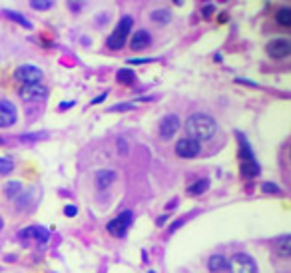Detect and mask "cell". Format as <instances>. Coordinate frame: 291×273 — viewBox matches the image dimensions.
Returning a JSON list of instances; mask_svg holds the SVG:
<instances>
[{"label": "cell", "instance_id": "obj_1", "mask_svg": "<svg viewBox=\"0 0 291 273\" xmlns=\"http://www.w3.org/2000/svg\"><path fill=\"white\" fill-rule=\"evenodd\" d=\"M218 130V124L212 116L208 114H194L188 118L186 122V132L188 136L198 140V142H204V140H212L214 134Z\"/></svg>", "mask_w": 291, "mask_h": 273}, {"label": "cell", "instance_id": "obj_2", "mask_svg": "<svg viewBox=\"0 0 291 273\" xmlns=\"http://www.w3.org/2000/svg\"><path fill=\"white\" fill-rule=\"evenodd\" d=\"M238 140H240V156H242V176L246 180H252V178L260 176V164L254 158V152H252L248 140L242 134H238Z\"/></svg>", "mask_w": 291, "mask_h": 273}, {"label": "cell", "instance_id": "obj_3", "mask_svg": "<svg viewBox=\"0 0 291 273\" xmlns=\"http://www.w3.org/2000/svg\"><path fill=\"white\" fill-rule=\"evenodd\" d=\"M132 24H134L132 16H124V18L118 22V26L114 28V32L108 36V48L120 50V48L126 44V40H128V36H130V32H132Z\"/></svg>", "mask_w": 291, "mask_h": 273}, {"label": "cell", "instance_id": "obj_4", "mask_svg": "<svg viewBox=\"0 0 291 273\" xmlns=\"http://www.w3.org/2000/svg\"><path fill=\"white\" fill-rule=\"evenodd\" d=\"M228 270L230 273H258V266L248 254H236L228 262Z\"/></svg>", "mask_w": 291, "mask_h": 273}, {"label": "cell", "instance_id": "obj_5", "mask_svg": "<svg viewBox=\"0 0 291 273\" xmlns=\"http://www.w3.org/2000/svg\"><path fill=\"white\" fill-rule=\"evenodd\" d=\"M132 220H134L132 212H122L118 218H114V220L108 224V232H110L112 236H116V238H124V236L128 234L130 226H132Z\"/></svg>", "mask_w": 291, "mask_h": 273}, {"label": "cell", "instance_id": "obj_6", "mask_svg": "<svg viewBox=\"0 0 291 273\" xmlns=\"http://www.w3.org/2000/svg\"><path fill=\"white\" fill-rule=\"evenodd\" d=\"M14 78L20 82V84H36L42 80V70L32 66V64H24L20 68H16L14 72Z\"/></svg>", "mask_w": 291, "mask_h": 273}, {"label": "cell", "instance_id": "obj_7", "mask_svg": "<svg viewBox=\"0 0 291 273\" xmlns=\"http://www.w3.org/2000/svg\"><path fill=\"white\" fill-rule=\"evenodd\" d=\"M200 152H202V146H200V142L194 140V138H184V140H180V142L176 144V154H178L180 158L192 160V158H196Z\"/></svg>", "mask_w": 291, "mask_h": 273}, {"label": "cell", "instance_id": "obj_8", "mask_svg": "<svg viewBox=\"0 0 291 273\" xmlns=\"http://www.w3.org/2000/svg\"><path fill=\"white\" fill-rule=\"evenodd\" d=\"M20 96L26 102H36V100H44L48 96V90L44 84L36 82V84H22L20 88Z\"/></svg>", "mask_w": 291, "mask_h": 273}, {"label": "cell", "instance_id": "obj_9", "mask_svg": "<svg viewBox=\"0 0 291 273\" xmlns=\"http://www.w3.org/2000/svg\"><path fill=\"white\" fill-rule=\"evenodd\" d=\"M268 54L272 56V58H276V60H284V58H288L291 54V42L288 38H276V40H272L270 44H268Z\"/></svg>", "mask_w": 291, "mask_h": 273}, {"label": "cell", "instance_id": "obj_10", "mask_svg": "<svg viewBox=\"0 0 291 273\" xmlns=\"http://www.w3.org/2000/svg\"><path fill=\"white\" fill-rule=\"evenodd\" d=\"M16 106L8 100H0V128H8L16 122Z\"/></svg>", "mask_w": 291, "mask_h": 273}, {"label": "cell", "instance_id": "obj_11", "mask_svg": "<svg viewBox=\"0 0 291 273\" xmlns=\"http://www.w3.org/2000/svg\"><path fill=\"white\" fill-rule=\"evenodd\" d=\"M178 130H180V118H178V116H174V114L166 116V118L160 122V136L164 138V140L174 138Z\"/></svg>", "mask_w": 291, "mask_h": 273}, {"label": "cell", "instance_id": "obj_12", "mask_svg": "<svg viewBox=\"0 0 291 273\" xmlns=\"http://www.w3.org/2000/svg\"><path fill=\"white\" fill-rule=\"evenodd\" d=\"M20 238L32 240V242H38V244H44V242H48V232L44 228H40V226H32V228H26L20 234Z\"/></svg>", "mask_w": 291, "mask_h": 273}, {"label": "cell", "instance_id": "obj_13", "mask_svg": "<svg viewBox=\"0 0 291 273\" xmlns=\"http://www.w3.org/2000/svg\"><path fill=\"white\" fill-rule=\"evenodd\" d=\"M152 44V36H150V32H146V30H138L136 34H132V40H130V46H132V50H144Z\"/></svg>", "mask_w": 291, "mask_h": 273}, {"label": "cell", "instance_id": "obj_14", "mask_svg": "<svg viewBox=\"0 0 291 273\" xmlns=\"http://www.w3.org/2000/svg\"><path fill=\"white\" fill-rule=\"evenodd\" d=\"M114 182H116V172H112V170H102V172L96 174V184H98L100 190L110 188Z\"/></svg>", "mask_w": 291, "mask_h": 273}, {"label": "cell", "instance_id": "obj_15", "mask_svg": "<svg viewBox=\"0 0 291 273\" xmlns=\"http://www.w3.org/2000/svg\"><path fill=\"white\" fill-rule=\"evenodd\" d=\"M208 268H210V272L212 273H222L228 270V260L224 258V256H212L210 258V262H208Z\"/></svg>", "mask_w": 291, "mask_h": 273}, {"label": "cell", "instance_id": "obj_16", "mask_svg": "<svg viewBox=\"0 0 291 273\" xmlns=\"http://www.w3.org/2000/svg\"><path fill=\"white\" fill-rule=\"evenodd\" d=\"M276 250H278V254H280L282 258H290L291 256V238L290 236H284L282 240H278Z\"/></svg>", "mask_w": 291, "mask_h": 273}, {"label": "cell", "instance_id": "obj_17", "mask_svg": "<svg viewBox=\"0 0 291 273\" xmlns=\"http://www.w3.org/2000/svg\"><path fill=\"white\" fill-rule=\"evenodd\" d=\"M208 188H210V182H208V180H198L196 184H192V186L188 188V194H190V196H202Z\"/></svg>", "mask_w": 291, "mask_h": 273}, {"label": "cell", "instance_id": "obj_18", "mask_svg": "<svg viewBox=\"0 0 291 273\" xmlns=\"http://www.w3.org/2000/svg\"><path fill=\"white\" fill-rule=\"evenodd\" d=\"M116 78H118L120 84H132V82L136 80V74H134L130 68H122V70H118Z\"/></svg>", "mask_w": 291, "mask_h": 273}, {"label": "cell", "instance_id": "obj_19", "mask_svg": "<svg viewBox=\"0 0 291 273\" xmlns=\"http://www.w3.org/2000/svg\"><path fill=\"white\" fill-rule=\"evenodd\" d=\"M4 16L6 18H10L12 22H16V24H22L24 28H32V24L22 16V14H18V12H12V10H4Z\"/></svg>", "mask_w": 291, "mask_h": 273}, {"label": "cell", "instance_id": "obj_20", "mask_svg": "<svg viewBox=\"0 0 291 273\" xmlns=\"http://www.w3.org/2000/svg\"><path fill=\"white\" fill-rule=\"evenodd\" d=\"M170 18H172L170 10H164V8H162V10H154V12H152V20L158 22V24H168Z\"/></svg>", "mask_w": 291, "mask_h": 273}, {"label": "cell", "instance_id": "obj_21", "mask_svg": "<svg viewBox=\"0 0 291 273\" xmlns=\"http://www.w3.org/2000/svg\"><path fill=\"white\" fill-rule=\"evenodd\" d=\"M276 20L282 26H291V8H280L276 14Z\"/></svg>", "mask_w": 291, "mask_h": 273}, {"label": "cell", "instance_id": "obj_22", "mask_svg": "<svg viewBox=\"0 0 291 273\" xmlns=\"http://www.w3.org/2000/svg\"><path fill=\"white\" fill-rule=\"evenodd\" d=\"M12 170H14V162L10 158H0V176L10 174Z\"/></svg>", "mask_w": 291, "mask_h": 273}, {"label": "cell", "instance_id": "obj_23", "mask_svg": "<svg viewBox=\"0 0 291 273\" xmlns=\"http://www.w3.org/2000/svg\"><path fill=\"white\" fill-rule=\"evenodd\" d=\"M52 4H54V0H30V6L34 10H48V8H52Z\"/></svg>", "mask_w": 291, "mask_h": 273}, {"label": "cell", "instance_id": "obj_24", "mask_svg": "<svg viewBox=\"0 0 291 273\" xmlns=\"http://www.w3.org/2000/svg\"><path fill=\"white\" fill-rule=\"evenodd\" d=\"M18 192H20V184H18V182H10V184L6 186V196H8V198H14Z\"/></svg>", "mask_w": 291, "mask_h": 273}, {"label": "cell", "instance_id": "obj_25", "mask_svg": "<svg viewBox=\"0 0 291 273\" xmlns=\"http://www.w3.org/2000/svg\"><path fill=\"white\" fill-rule=\"evenodd\" d=\"M264 192H268V194H280V188L274 186V184H264Z\"/></svg>", "mask_w": 291, "mask_h": 273}, {"label": "cell", "instance_id": "obj_26", "mask_svg": "<svg viewBox=\"0 0 291 273\" xmlns=\"http://www.w3.org/2000/svg\"><path fill=\"white\" fill-rule=\"evenodd\" d=\"M114 112H126V110H132V104H118L112 108Z\"/></svg>", "mask_w": 291, "mask_h": 273}, {"label": "cell", "instance_id": "obj_27", "mask_svg": "<svg viewBox=\"0 0 291 273\" xmlns=\"http://www.w3.org/2000/svg\"><path fill=\"white\" fill-rule=\"evenodd\" d=\"M214 10H216V8H214V4L206 6V8H204V16H212V14H214Z\"/></svg>", "mask_w": 291, "mask_h": 273}, {"label": "cell", "instance_id": "obj_28", "mask_svg": "<svg viewBox=\"0 0 291 273\" xmlns=\"http://www.w3.org/2000/svg\"><path fill=\"white\" fill-rule=\"evenodd\" d=\"M64 214H66V216H76V208H74V206H70V208H66V210H64Z\"/></svg>", "mask_w": 291, "mask_h": 273}, {"label": "cell", "instance_id": "obj_29", "mask_svg": "<svg viewBox=\"0 0 291 273\" xmlns=\"http://www.w3.org/2000/svg\"><path fill=\"white\" fill-rule=\"evenodd\" d=\"M104 98H106V94H102V96H100V98H96V100H92V104H98V102H102V100H104Z\"/></svg>", "mask_w": 291, "mask_h": 273}, {"label": "cell", "instance_id": "obj_30", "mask_svg": "<svg viewBox=\"0 0 291 273\" xmlns=\"http://www.w3.org/2000/svg\"><path fill=\"white\" fill-rule=\"evenodd\" d=\"M174 2H178V4H180V2H184V0H174Z\"/></svg>", "mask_w": 291, "mask_h": 273}, {"label": "cell", "instance_id": "obj_31", "mask_svg": "<svg viewBox=\"0 0 291 273\" xmlns=\"http://www.w3.org/2000/svg\"><path fill=\"white\" fill-rule=\"evenodd\" d=\"M0 228H2V222H0Z\"/></svg>", "mask_w": 291, "mask_h": 273}, {"label": "cell", "instance_id": "obj_32", "mask_svg": "<svg viewBox=\"0 0 291 273\" xmlns=\"http://www.w3.org/2000/svg\"><path fill=\"white\" fill-rule=\"evenodd\" d=\"M0 144H2V140H0Z\"/></svg>", "mask_w": 291, "mask_h": 273}, {"label": "cell", "instance_id": "obj_33", "mask_svg": "<svg viewBox=\"0 0 291 273\" xmlns=\"http://www.w3.org/2000/svg\"><path fill=\"white\" fill-rule=\"evenodd\" d=\"M152 273H154V272H152Z\"/></svg>", "mask_w": 291, "mask_h": 273}]
</instances>
